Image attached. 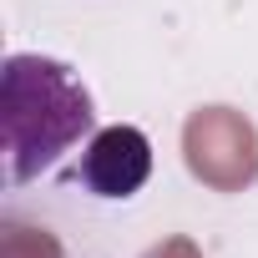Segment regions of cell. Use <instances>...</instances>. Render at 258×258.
<instances>
[{
  "label": "cell",
  "instance_id": "obj_1",
  "mask_svg": "<svg viewBox=\"0 0 258 258\" xmlns=\"http://www.w3.org/2000/svg\"><path fill=\"white\" fill-rule=\"evenodd\" d=\"M96 121L91 91L56 56L16 51L0 66V126H6V177L21 187L61 162Z\"/></svg>",
  "mask_w": 258,
  "mask_h": 258
},
{
  "label": "cell",
  "instance_id": "obj_2",
  "mask_svg": "<svg viewBox=\"0 0 258 258\" xmlns=\"http://www.w3.org/2000/svg\"><path fill=\"white\" fill-rule=\"evenodd\" d=\"M182 162L213 192H243L258 182V126L238 106H198L182 121Z\"/></svg>",
  "mask_w": 258,
  "mask_h": 258
},
{
  "label": "cell",
  "instance_id": "obj_3",
  "mask_svg": "<svg viewBox=\"0 0 258 258\" xmlns=\"http://www.w3.org/2000/svg\"><path fill=\"white\" fill-rule=\"evenodd\" d=\"M152 177V142L142 126H101V132L86 142L81 162H76V182L106 203H126V198H137Z\"/></svg>",
  "mask_w": 258,
  "mask_h": 258
},
{
  "label": "cell",
  "instance_id": "obj_4",
  "mask_svg": "<svg viewBox=\"0 0 258 258\" xmlns=\"http://www.w3.org/2000/svg\"><path fill=\"white\" fill-rule=\"evenodd\" d=\"M0 258H61V243H56L51 228L0 218Z\"/></svg>",
  "mask_w": 258,
  "mask_h": 258
},
{
  "label": "cell",
  "instance_id": "obj_5",
  "mask_svg": "<svg viewBox=\"0 0 258 258\" xmlns=\"http://www.w3.org/2000/svg\"><path fill=\"white\" fill-rule=\"evenodd\" d=\"M142 258H203V248L192 243V238H182V233H172V238H162V243H152Z\"/></svg>",
  "mask_w": 258,
  "mask_h": 258
}]
</instances>
